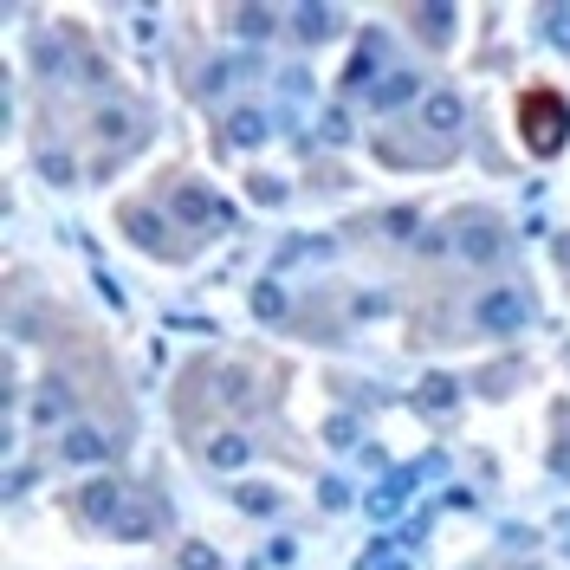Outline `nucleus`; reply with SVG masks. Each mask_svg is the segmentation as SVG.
Wrapping results in <instances>:
<instances>
[{"label": "nucleus", "instance_id": "f257e3e1", "mask_svg": "<svg viewBox=\"0 0 570 570\" xmlns=\"http://www.w3.org/2000/svg\"><path fill=\"white\" fill-rule=\"evenodd\" d=\"M519 124H525L532 156H558L564 137H570V104H564V91H525V98H519Z\"/></svg>", "mask_w": 570, "mask_h": 570}, {"label": "nucleus", "instance_id": "f03ea898", "mask_svg": "<svg viewBox=\"0 0 570 570\" xmlns=\"http://www.w3.org/2000/svg\"><path fill=\"white\" fill-rule=\"evenodd\" d=\"M91 130H98L104 143H117V149H130L149 130V117L137 111V104H98V117H91Z\"/></svg>", "mask_w": 570, "mask_h": 570}, {"label": "nucleus", "instance_id": "7ed1b4c3", "mask_svg": "<svg viewBox=\"0 0 570 570\" xmlns=\"http://www.w3.org/2000/svg\"><path fill=\"white\" fill-rule=\"evenodd\" d=\"M434 467H441V460H422V467H409V473H389V480H383V486L370 493V512H376V519H389V512H402V499H409V493H415V486L428 480Z\"/></svg>", "mask_w": 570, "mask_h": 570}, {"label": "nucleus", "instance_id": "20e7f679", "mask_svg": "<svg viewBox=\"0 0 570 570\" xmlns=\"http://www.w3.org/2000/svg\"><path fill=\"white\" fill-rule=\"evenodd\" d=\"M454 247L467 253V260H493L506 240H499V227L486 221V214H467V221H454Z\"/></svg>", "mask_w": 570, "mask_h": 570}, {"label": "nucleus", "instance_id": "39448f33", "mask_svg": "<svg viewBox=\"0 0 570 570\" xmlns=\"http://www.w3.org/2000/svg\"><path fill=\"white\" fill-rule=\"evenodd\" d=\"M525 318H532V311H525L519 292H486L480 298V324H486V331H499V337H512Z\"/></svg>", "mask_w": 570, "mask_h": 570}, {"label": "nucleus", "instance_id": "423d86ee", "mask_svg": "<svg viewBox=\"0 0 570 570\" xmlns=\"http://www.w3.org/2000/svg\"><path fill=\"white\" fill-rule=\"evenodd\" d=\"M460 117H467L460 91H434V98L422 104V124H428V130H441V137H454V130H460Z\"/></svg>", "mask_w": 570, "mask_h": 570}, {"label": "nucleus", "instance_id": "0eeeda50", "mask_svg": "<svg viewBox=\"0 0 570 570\" xmlns=\"http://www.w3.org/2000/svg\"><path fill=\"white\" fill-rule=\"evenodd\" d=\"M363 98H370L376 111H396L402 98H415V72H383V85H370Z\"/></svg>", "mask_w": 570, "mask_h": 570}, {"label": "nucleus", "instance_id": "6e6552de", "mask_svg": "<svg viewBox=\"0 0 570 570\" xmlns=\"http://www.w3.org/2000/svg\"><path fill=\"white\" fill-rule=\"evenodd\" d=\"M247 454H253V447L240 441V434H221V441H208V460H214V467H247Z\"/></svg>", "mask_w": 570, "mask_h": 570}, {"label": "nucleus", "instance_id": "1a4fd4ad", "mask_svg": "<svg viewBox=\"0 0 570 570\" xmlns=\"http://www.w3.org/2000/svg\"><path fill=\"white\" fill-rule=\"evenodd\" d=\"M175 208H182V214H188V221H227V214H221V208H214V201H208V195H201V188H182V195H175Z\"/></svg>", "mask_w": 570, "mask_h": 570}, {"label": "nucleus", "instance_id": "9d476101", "mask_svg": "<svg viewBox=\"0 0 570 570\" xmlns=\"http://www.w3.org/2000/svg\"><path fill=\"white\" fill-rule=\"evenodd\" d=\"M65 454H72V460H104V434L72 428V434H65Z\"/></svg>", "mask_w": 570, "mask_h": 570}, {"label": "nucleus", "instance_id": "9b49d317", "mask_svg": "<svg viewBox=\"0 0 570 570\" xmlns=\"http://www.w3.org/2000/svg\"><path fill=\"white\" fill-rule=\"evenodd\" d=\"M85 512H91V519H104V525H117V486H91Z\"/></svg>", "mask_w": 570, "mask_h": 570}, {"label": "nucleus", "instance_id": "f8f14e48", "mask_svg": "<svg viewBox=\"0 0 570 570\" xmlns=\"http://www.w3.org/2000/svg\"><path fill=\"white\" fill-rule=\"evenodd\" d=\"M415 402H422V409H447V402H454V383H447V376H428Z\"/></svg>", "mask_w": 570, "mask_h": 570}, {"label": "nucleus", "instance_id": "ddd939ff", "mask_svg": "<svg viewBox=\"0 0 570 570\" xmlns=\"http://www.w3.org/2000/svg\"><path fill=\"white\" fill-rule=\"evenodd\" d=\"M234 137H240V143H260V137H266V117H260V111H240V117H234Z\"/></svg>", "mask_w": 570, "mask_h": 570}, {"label": "nucleus", "instance_id": "4468645a", "mask_svg": "<svg viewBox=\"0 0 570 570\" xmlns=\"http://www.w3.org/2000/svg\"><path fill=\"white\" fill-rule=\"evenodd\" d=\"M415 20H428L422 33L434 39V46H441V39H447V20H454V13H447V7H422V13H415Z\"/></svg>", "mask_w": 570, "mask_h": 570}, {"label": "nucleus", "instance_id": "2eb2a0df", "mask_svg": "<svg viewBox=\"0 0 570 570\" xmlns=\"http://www.w3.org/2000/svg\"><path fill=\"white\" fill-rule=\"evenodd\" d=\"M253 311H260V318H279V311H285V292H279V285H260V292H253Z\"/></svg>", "mask_w": 570, "mask_h": 570}, {"label": "nucleus", "instance_id": "dca6fc26", "mask_svg": "<svg viewBox=\"0 0 570 570\" xmlns=\"http://www.w3.org/2000/svg\"><path fill=\"white\" fill-rule=\"evenodd\" d=\"M370 65H376V59H370V46H363V52H357V59H350V65H344V78H350V91H357V85H363V91H370Z\"/></svg>", "mask_w": 570, "mask_h": 570}, {"label": "nucleus", "instance_id": "f3484780", "mask_svg": "<svg viewBox=\"0 0 570 570\" xmlns=\"http://www.w3.org/2000/svg\"><path fill=\"white\" fill-rule=\"evenodd\" d=\"M357 570H409V558H396V551H370V558H357Z\"/></svg>", "mask_w": 570, "mask_h": 570}, {"label": "nucleus", "instance_id": "a211bd4d", "mask_svg": "<svg viewBox=\"0 0 570 570\" xmlns=\"http://www.w3.org/2000/svg\"><path fill=\"white\" fill-rule=\"evenodd\" d=\"M298 33H311V39H318V33H331V13H324V7L298 13Z\"/></svg>", "mask_w": 570, "mask_h": 570}, {"label": "nucleus", "instance_id": "6ab92c4d", "mask_svg": "<svg viewBox=\"0 0 570 570\" xmlns=\"http://www.w3.org/2000/svg\"><path fill=\"white\" fill-rule=\"evenodd\" d=\"M266 26H273V13H266V7H253V13H240V33H253V39H260V33H266Z\"/></svg>", "mask_w": 570, "mask_h": 570}, {"label": "nucleus", "instance_id": "aec40b11", "mask_svg": "<svg viewBox=\"0 0 570 570\" xmlns=\"http://www.w3.org/2000/svg\"><path fill=\"white\" fill-rule=\"evenodd\" d=\"M182 570H214V558H208V551H188V558H182Z\"/></svg>", "mask_w": 570, "mask_h": 570}]
</instances>
